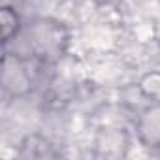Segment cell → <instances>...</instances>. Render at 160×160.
I'll return each instance as SVG.
<instances>
[{
    "label": "cell",
    "instance_id": "6da1fadb",
    "mask_svg": "<svg viewBox=\"0 0 160 160\" xmlns=\"http://www.w3.org/2000/svg\"><path fill=\"white\" fill-rule=\"evenodd\" d=\"M28 34H30L28 47L34 51V57H40V58L58 57L68 43V34L64 27L49 19L36 21L30 27Z\"/></svg>",
    "mask_w": 160,
    "mask_h": 160
},
{
    "label": "cell",
    "instance_id": "7a4b0ae2",
    "mask_svg": "<svg viewBox=\"0 0 160 160\" xmlns=\"http://www.w3.org/2000/svg\"><path fill=\"white\" fill-rule=\"evenodd\" d=\"M30 75L21 57L6 53L2 58V87L13 96H23L30 91Z\"/></svg>",
    "mask_w": 160,
    "mask_h": 160
},
{
    "label": "cell",
    "instance_id": "3957f363",
    "mask_svg": "<svg viewBox=\"0 0 160 160\" xmlns=\"http://www.w3.org/2000/svg\"><path fill=\"white\" fill-rule=\"evenodd\" d=\"M136 136L145 149H160V102L143 108L136 121Z\"/></svg>",
    "mask_w": 160,
    "mask_h": 160
},
{
    "label": "cell",
    "instance_id": "277c9868",
    "mask_svg": "<svg viewBox=\"0 0 160 160\" xmlns=\"http://www.w3.org/2000/svg\"><path fill=\"white\" fill-rule=\"evenodd\" d=\"M0 28H2V43L8 45L12 40L19 38L23 30V23L19 13L12 6H2L0 10Z\"/></svg>",
    "mask_w": 160,
    "mask_h": 160
},
{
    "label": "cell",
    "instance_id": "5b68a950",
    "mask_svg": "<svg viewBox=\"0 0 160 160\" xmlns=\"http://www.w3.org/2000/svg\"><path fill=\"white\" fill-rule=\"evenodd\" d=\"M139 94L149 102H160V70H151L143 73L138 81Z\"/></svg>",
    "mask_w": 160,
    "mask_h": 160
},
{
    "label": "cell",
    "instance_id": "8992f818",
    "mask_svg": "<svg viewBox=\"0 0 160 160\" xmlns=\"http://www.w3.org/2000/svg\"><path fill=\"white\" fill-rule=\"evenodd\" d=\"M96 147L104 149L106 156H119V154H122V149L126 147L124 134L117 132V130H106V132L100 134V139H98Z\"/></svg>",
    "mask_w": 160,
    "mask_h": 160
}]
</instances>
